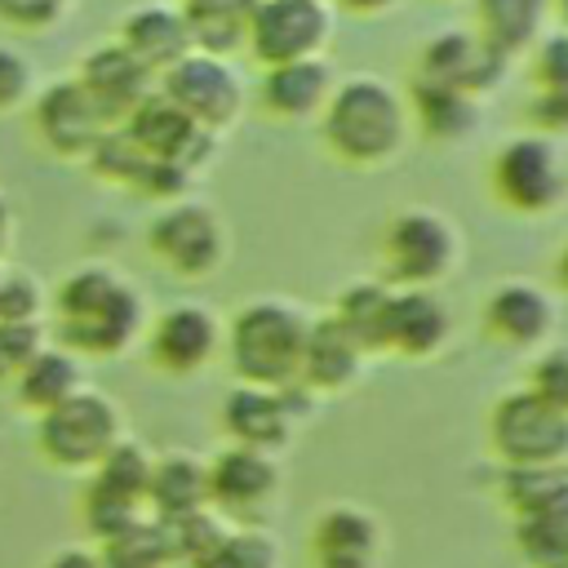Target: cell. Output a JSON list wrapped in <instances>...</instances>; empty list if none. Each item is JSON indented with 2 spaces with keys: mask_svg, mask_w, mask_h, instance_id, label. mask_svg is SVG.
<instances>
[{
  "mask_svg": "<svg viewBox=\"0 0 568 568\" xmlns=\"http://www.w3.org/2000/svg\"><path fill=\"white\" fill-rule=\"evenodd\" d=\"M31 93H36L31 58L0 40V111H18L22 102H31Z\"/></svg>",
  "mask_w": 568,
  "mask_h": 568,
  "instance_id": "36",
  "label": "cell"
},
{
  "mask_svg": "<svg viewBox=\"0 0 568 568\" xmlns=\"http://www.w3.org/2000/svg\"><path fill=\"white\" fill-rule=\"evenodd\" d=\"M333 89H337V75H333V67H328V58H306V62L266 67L257 98H262V106H266L271 120L297 124V120L324 115Z\"/></svg>",
  "mask_w": 568,
  "mask_h": 568,
  "instance_id": "16",
  "label": "cell"
},
{
  "mask_svg": "<svg viewBox=\"0 0 568 568\" xmlns=\"http://www.w3.org/2000/svg\"><path fill=\"white\" fill-rule=\"evenodd\" d=\"M488 186H493L497 204L519 217L550 213L568 191V173H564V155H559L555 138L519 133V138L501 142L488 164Z\"/></svg>",
  "mask_w": 568,
  "mask_h": 568,
  "instance_id": "4",
  "label": "cell"
},
{
  "mask_svg": "<svg viewBox=\"0 0 568 568\" xmlns=\"http://www.w3.org/2000/svg\"><path fill=\"white\" fill-rule=\"evenodd\" d=\"M484 324L506 346H541L555 328V302L532 280H506L488 293Z\"/></svg>",
  "mask_w": 568,
  "mask_h": 568,
  "instance_id": "18",
  "label": "cell"
},
{
  "mask_svg": "<svg viewBox=\"0 0 568 568\" xmlns=\"http://www.w3.org/2000/svg\"><path fill=\"white\" fill-rule=\"evenodd\" d=\"M9 231H13V213H9V200L0 195V248L9 244Z\"/></svg>",
  "mask_w": 568,
  "mask_h": 568,
  "instance_id": "45",
  "label": "cell"
},
{
  "mask_svg": "<svg viewBox=\"0 0 568 568\" xmlns=\"http://www.w3.org/2000/svg\"><path fill=\"white\" fill-rule=\"evenodd\" d=\"M364 346L342 328L337 315L311 320L306 355H302V386L306 390H346L359 377Z\"/></svg>",
  "mask_w": 568,
  "mask_h": 568,
  "instance_id": "21",
  "label": "cell"
},
{
  "mask_svg": "<svg viewBox=\"0 0 568 568\" xmlns=\"http://www.w3.org/2000/svg\"><path fill=\"white\" fill-rule=\"evenodd\" d=\"M532 89L541 93H568V31H550L532 49Z\"/></svg>",
  "mask_w": 568,
  "mask_h": 568,
  "instance_id": "33",
  "label": "cell"
},
{
  "mask_svg": "<svg viewBox=\"0 0 568 568\" xmlns=\"http://www.w3.org/2000/svg\"><path fill=\"white\" fill-rule=\"evenodd\" d=\"M377 546V528L364 510L333 506L315 524V564L320 568H368Z\"/></svg>",
  "mask_w": 568,
  "mask_h": 568,
  "instance_id": "26",
  "label": "cell"
},
{
  "mask_svg": "<svg viewBox=\"0 0 568 568\" xmlns=\"http://www.w3.org/2000/svg\"><path fill=\"white\" fill-rule=\"evenodd\" d=\"M386 280L399 288H430L457 262V231L435 209H399L382 231Z\"/></svg>",
  "mask_w": 568,
  "mask_h": 568,
  "instance_id": "6",
  "label": "cell"
},
{
  "mask_svg": "<svg viewBox=\"0 0 568 568\" xmlns=\"http://www.w3.org/2000/svg\"><path fill=\"white\" fill-rule=\"evenodd\" d=\"M448 342V306L435 288H390L386 306V351L404 359H426Z\"/></svg>",
  "mask_w": 568,
  "mask_h": 568,
  "instance_id": "20",
  "label": "cell"
},
{
  "mask_svg": "<svg viewBox=\"0 0 568 568\" xmlns=\"http://www.w3.org/2000/svg\"><path fill=\"white\" fill-rule=\"evenodd\" d=\"M528 120H532V129H537L541 138L568 133V93H541V89H532V98H528Z\"/></svg>",
  "mask_w": 568,
  "mask_h": 568,
  "instance_id": "41",
  "label": "cell"
},
{
  "mask_svg": "<svg viewBox=\"0 0 568 568\" xmlns=\"http://www.w3.org/2000/svg\"><path fill=\"white\" fill-rule=\"evenodd\" d=\"M115 129V120L106 115V106L75 80H53L49 89H40L36 98V133L40 142L62 155V160H89L93 146Z\"/></svg>",
  "mask_w": 568,
  "mask_h": 568,
  "instance_id": "11",
  "label": "cell"
},
{
  "mask_svg": "<svg viewBox=\"0 0 568 568\" xmlns=\"http://www.w3.org/2000/svg\"><path fill=\"white\" fill-rule=\"evenodd\" d=\"M217 351V320L200 302L169 306L151 328V359L164 373H195Z\"/></svg>",
  "mask_w": 568,
  "mask_h": 568,
  "instance_id": "19",
  "label": "cell"
},
{
  "mask_svg": "<svg viewBox=\"0 0 568 568\" xmlns=\"http://www.w3.org/2000/svg\"><path fill=\"white\" fill-rule=\"evenodd\" d=\"M146 244L151 253L178 271V275H213L226 257V226L217 217V209L200 204V200H178V204H164L146 231Z\"/></svg>",
  "mask_w": 568,
  "mask_h": 568,
  "instance_id": "10",
  "label": "cell"
},
{
  "mask_svg": "<svg viewBox=\"0 0 568 568\" xmlns=\"http://www.w3.org/2000/svg\"><path fill=\"white\" fill-rule=\"evenodd\" d=\"M302 390H306L302 382L284 386V390H266V386H244L240 382V390H231L226 404H222V426L231 430L235 444L271 453V448L288 444L297 408H306Z\"/></svg>",
  "mask_w": 568,
  "mask_h": 568,
  "instance_id": "14",
  "label": "cell"
},
{
  "mask_svg": "<svg viewBox=\"0 0 568 568\" xmlns=\"http://www.w3.org/2000/svg\"><path fill=\"white\" fill-rule=\"evenodd\" d=\"M328 36H333L328 0H257L248 18V49L262 67L324 58Z\"/></svg>",
  "mask_w": 568,
  "mask_h": 568,
  "instance_id": "9",
  "label": "cell"
},
{
  "mask_svg": "<svg viewBox=\"0 0 568 568\" xmlns=\"http://www.w3.org/2000/svg\"><path fill=\"white\" fill-rule=\"evenodd\" d=\"M49 568H102V559H93L89 550H62L49 559Z\"/></svg>",
  "mask_w": 568,
  "mask_h": 568,
  "instance_id": "43",
  "label": "cell"
},
{
  "mask_svg": "<svg viewBox=\"0 0 568 568\" xmlns=\"http://www.w3.org/2000/svg\"><path fill=\"white\" fill-rule=\"evenodd\" d=\"M550 0H475V36L501 58L532 53L546 36Z\"/></svg>",
  "mask_w": 568,
  "mask_h": 568,
  "instance_id": "22",
  "label": "cell"
},
{
  "mask_svg": "<svg viewBox=\"0 0 568 568\" xmlns=\"http://www.w3.org/2000/svg\"><path fill=\"white\" fill-rule=\"evenodd\" d=\"M120 44L155 75H164L173 62H182L195 44H191V27L182 4H138L124 13L120 22Z\"/></svg>",
  "mask_w": 568,
  "mask_h": 568,
  "instance_id": "17",
  "label": "cell"
},
{
  "mask_svg": "<svg viewBox=\"0 0 568 568\" xmlns=\"http://www.w3.org/2000/svg\"><path fill=\"white\" fill-rule=\"evenodd\" d=\"M173 559L169 550V537L160 524H142L115 541H106V555H102V568H164Z\"/></svg>",
  "mask_w": 568,
  "mask_h": 568,
  "instance_id": "32",
  "label": "cell"
},
{
  "mask_svg": "<svg viewBox=\"0 0 568 568\" xmlns=\"http://www.w3.org/2000/svg\"><path fill=\"white\" fill-rule=\"evenodd\" d=\"M40 288L22 271H0V320L4 324H36Z\"/></svg>",
  "mask_w": 568,
  "mask_h": 568,
  "instance_id": "38",
  "label": "cell"
},
{
  "mask_svg": "<svg viewBox=\"0 0 568 568\" xmlns=\"http://www.w3.org/2000/svg\"><path fill=\"white\" fill-rule=\"evenodd\" d=\"M306 333L311 320L280 297H257L235 311L231 320V368L244 386H266L284 390L302 382V355H306Z\"/></svg>",
  "mask_w": 568,
  "mask_h": 568,
  "instance_id": "3",
  "label": "cell"
},
{
  "mask_svg": "<svg viewBox=\"0 0 568 568\" xmlns=\"http://www.w3.org/2000/svg\"><path fill=\"white\" fill-rule=\"evenodd\" d=\"M555 284L568 293V240L559 244V257H555Z\"/></svg>",
  "mask_w": 568,
  "mask_h": 568,
  "instance_id": "44",
  "label": "cell"
},
{
  "mask_svg": "<svg viewBox=\"0 0 568 568\" xmlns=\"http://www.w3.org/2000/svg\"><path fill=\"white\" fill-rule=\"evenodd\" d=\"M75 80L106 106V115L115 120V124H124V115L142 102V98H151L155 89H160V75L155 71H146L120 40H111V44H98V49H89L84 58H80V71H75Z\"/></svg>",
  "mask_w": 568,
  "mask_h": 568,
  "instance_id": "15",
  "label": "cell"
},
{
  "mask_svg": "<svg viewBox=\"0 0 568 568\" xmlns=\"http://www.w3.org/2000/svg\"><path fill=\"white\" fill-rule=\"evenodd\" d=\"M195 568H275V550L257 532H226V541Z\"/></svg>",
  "mask_w": 568,
  "mask_h": 568,
  "instance_id": "34",
  "label": "cell"
},
{
  "mask_svg": "<svg viewBox=\"0 0 568 568\" xmlns=\"http://www.w3.org/2000/svg\"><path fill=\"white\" fill-rule=\"evenodd\" d=\"M333 9H346V13H355V18H377V13H386V9H395L399 0H328Z\"/></svg>",
  "mask_w": 568,
  "mask_h": 568,
  "instance_id": "42",
  "label": "cell"
},
{
  "mask_svg": "<svg viewBox=\"0 0 568 568\" xmlns=\"http://www.w3.org/2000/svg\"><path fill=\"white\" fill-rule=\"evenodd\" d=\"M506 67L510 58H501L493 44H484L475 31H439L422 58H417V80H430V84H444V89H457V93H470V98H484L493 93L501 80H506Z\"/></svg>",
  "mask_w": 568,
  "mask_h": 568,
  "instance_id": "13",
  "label": "cell"
},
{
  "mask_svg": "<svg viewBox=\"0 0 568 568\" xmlns=\"http://www.w3.org/2000/svg\"><path fill=\"white\" fill-rule=\"evenodd\" d=\"M191 27V44L213 58H231L240 44H248V18L257 0H178Z\"/></svg>",
  "mask_w": 568,
  "mask_h": 568,
  "instance_id": "27",
  "label": "cell"
},
{
  "mask_svg": "<svg viewBox=\"0 0 568 568\" xmlns=\"http://www.w3.org/2000/svg\"><path fill=\"white\" fill-rule=\"evenodd\" d=\"M67 9H71V0H0V22H9L18 31H44V27L62 22Z\"/></svg>",
  "mask_w": 568,
  "mask_h": 568,
  "instance_id": "40",
  "label": "cell"
},
{
  "mask_svg": "<svg viewBox=\"0 0 568 568\" xmlns=\"http://www.w3.org/2000/svg\"><path fill=\"white\" fill-rule=\"evenodd\" d=\"M408 115H413L417 129H422L426 138H435V142H466V138L479 129V115H484V111H479V98L413 75Z\"/></svg>",
  "mask_w": 568,
  "mask_h": 568,
  "instance_id": "24",
  "label": "cell"
},
{
  "mask_svg": "<svg viewBox=\"0 0 568 568\" xmlns=\"http://www.w3.org/2000/svg\"><path fill=\"white\" fill-rule=\"evenodd\" d=\"M550 13L564 22V31H568V0H550Z\"/></svg>",
  "mask_w": 568,
  "mask_h": 568,
  "instance_id": "46",
  "label": "cell"
},
{
  "mask_svg": "<svg viewBox=\"0 0 568 568\" xmlns=\"http://www.w3.org/2000/svg\"><path fill=\"white\" fill-rule=\"evenodd\" d=\"M120 444V408L106 395L75 390L58 408L40 413V453L53 466H102Z\"/></svg>",
  "mask_w": 568,
  "mask_h": 568,
  "instance_id": "7",
  "label": "cell"
},
{
  "mask_svg": "<svg viewBox=\"0 0 568 568\" xmlns=\"http://www.w3.org/2000/svg\"><path fill=\"white\" fill-rule=\"evenodd\" d=\"M75 390H84L80 386V359L71 351H58V346H40V355L18 373V399L36 413L58 408Z\"/></svg>",
  "mask_w": 568,
  "mask_h": 568,
  "instance_id": "28",
  "label": "cell"
},
{
  "mask_svg": "<svg viewBox=\"0 0 568 568\" xmlns=\"http://www.w3.org/2000/svg\"><path fill=\"white\" fill-rule=\"evenodd\" d=\"M488 439L510 470L559 466L568 457V413L537 390H510L488 413Z\"/></svg>",
  "mask_w": 568,
  "mask_h": 568,
  "instance_id": "5",
  "label": "cell"
},
{
  "mask_svg": "<svg viewBox=\"0 0 568 568\" xmlns=\"http://www.w3.org/2000/svg\"><path fill=\"white\" fill-rule=\"evenodd\" d=\"M146 501L160 510V519H178V515L204 510L209 506V466L195 462L191 453H169V457L151 462Z\"/></svg>",
  "mask_w": 568,
  "mask_h": 568,
  "instance_id": "25",
  "label": "cell"
},
{
  "mask_svg": "<svg viewBox=\"0 0 568 568\" xmlns=\"http://www.w3.org/2000/svg\"><path fill=\"white\" fill-rule=\"evenodd\" d=\"M160 93L173 106H182L200 129H209L217 138L244 115V80H240V71L226 58H213V53H200V49H191L182 62H173L160 75Z\"/></svg>",
  "mask_w": 568,
  "mask_h": 568,
  "instance_id": "8",
  "label": "cell"
},
{
  "mask_svg": "<svg viewBox=\"0 0 568 568\" xmlns=\"http://www.w3.org/2000/svg\"><path fill=\"white\" fill-rule=\"evenodd\" d=\"M386 306H390V284H373V280H359V284H346L333 315L342 320V328L368 351H386Z\"/></svg>",
  "mask_w": 568,
  "mask_h": 568,
  "instance_id": "30",
  "label": "cell"
},
{
  "mask_svg": "<svg viewBox=\"0 0 568 568\" xmlns=\"http://www.w3.org/2000/svg\"><path fill=\"white\" fill-rule=\"evenodd\" d=\"M324 146L355 164V169H377L386 160H395L408 142V102L395 84L377 80V75H351L337 80L324 115Z\"/></svg>",
  "mask_w": 568,
  "mask_h": 568,
  "instance_id": "2",
  "label": "cell"
},
{
  "mask_svg": "<svg viewBox=\"0 0 568 568\" xmlns=\"http://www.w3.org/2000/svg\"><path fill=\"white\" fill-rule=\"evenodd\" d=\"M146 160H173V164H186L191 173H200L209 160H217V133L200 129L182 106H173L160 89L151 98H142L124 124H120Z\"/></svg>",
  "mask_w": 568,
  "mask_h": 568,
  "instance_id": "12",
  "label": "cell"
},
{
  "mask_svg": "<svg viewBox=\"0 0 568 568\" xmlns=\"http://www.w3.org/2000/svg\"><path fill=\"white\" fill-rule=\"evenodd\" d=\"M89 164H93V173L102 178V182H115V186H138V178H142V169L151 164L146 155H142V146L115 124L98 146H93V155H89Z\"/></svg>",
  "mask_w": 568,
  "mask_h": 568,
  "instance_id": "31",
  "label": "cell"
},
{
  "mask_svg": "<svg viewBox=\"0 0 568 568\" xmlns=\"http://www.w3.org/2000/svg\"><path fill=\"white\" fill-rule=\"evenodd\" d=\"M40 355V324H4L0 320V382H18V373Z\"/></svg>",
  "mask_w": 568,
  "mask_h": 568,
  "instance_id": "37",
  "label": "cell"
},
{
  "mask_svg": "<svg viewBox=\"0 0 568 568\" xmlns=\"http://www.w3.org/2000/svg\"><path fill=\"white\" fill-rule=\"evenodd\" d=\"M528 390H537L559 413H568V346H555V351L537 355V364L528 373Z\"/></svg>",
  "mask_w": 568,
  "mask_h": 568,
  "instance_id": "39",
  "label": "cell"
},
{
  "mask_svg": "<svg viewBox=\"0 0 568 568\" xmlns=\"http://www.w3.org/2000/svg\"><path fill=\"white\" fill-rule=\"evenodd\" d=\"M280 484V470L266 453L257 448H226L209 462V501H222V506H257L275 493Z\"/></svg>",
  "mask_w": 568,
  "mask_h": 568,
  "instance_id": "23",
  "label": "cell"
},
{
  "mask_svg": "<svg viewBox=\"0 0 568 568\" xmlns=\"http://www.w3.org/2000/svg\"><path fill=\"white\" fill-rule=\"evenodd\" d=\"M519 550L537 568H568V484L532 515H519Z\"/></svg>",
  "mask_w": 568,
  "mask_h": 568,
  "instance_id": "29",
  "label": "cell"
},
{
  "mask_svg": "<svg viewBox=\"0 0 568 568\" xmlns=\"http://www.w3.org/2000/svg\"><path fill=\"white\" fill-rule=\"evenodd\" d=\"M53 311H58V337L67 342L71 355H120L142 333L138 288L115 266L102 262L71 271L53 293Z\"/></svg>",
  "mask_w": 568,
  "mask_h": 568,
  "instance_id": "1",
  "label": "cell"
},
{
  "mask_svg": "<svg viewBox=\"0 0 568 568\" xmlns=\"http://www.w3.org/2000/svg\"><path fill=\"white\" fill-rule=\"evenodd\" d=\"M191 182H195V173L186 169V164H173V160H151L146 169H142V178H138V195H146V200H160V204H178V200H186V191H191Z\"/></svg>",
  "mask_w": 568,
  "mask_h": 568,
  "instance_id": "35",
  "label": "cell"
}]
</instances>
